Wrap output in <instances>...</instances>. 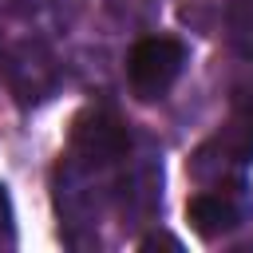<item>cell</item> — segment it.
I'll list each match as a JSON object with an SVG mask.
<instances>
[{
	"label": "cell",
	"mask_w": 253,
	"mask_h": 253,
	"mask_svg": "<svg viewBox=\"0 0 253 253\" xmlns=\"http://www.w3.org/2000/svg\"><path fill=\"white\" fill-rule=\"evenodd\" d=\"M0 75L20 107H40L59 87V59L40 36H20L0 47Z\"/></svg>",
	"instance_id": "2"
},
{
	"label": "cell",
	"mask_w": 253,
	"mask_h": 253,
	"mask_svg": "<svg viewBox=\"0 0 253 253\" xmlns=\"http://www.w3.org/2000/svg\"><path fill=\"white\" fill-rule=\"evenodd\" d=\"M130 150V134L123 126V119L111 107H83L71 123V158L103 170L119 158H126Z\"/></svg>",
	"instance_id": "4"
},
{
	"label": "cell",
	"mask_w": 253,
	"mask_h": 253,
	"mask_svg": "<svg viewBox=\"0 0 253 253\" xmlns=\"http://www.w3.org/2000/svg\"><path fill=\"white\" fill-rule=\"evenodd\" d=\"M16 4H20V0H0V12H12Z\"/></svg>",
	"instance_id": "10"
},
{
	"label": "cell",
	"mask_w": 253,
	"mask_h": 253,
	"mask_svg": "<svg viewBox=\"0 0 253 253\" xmlns=\"http://www.w3.org/2000/svg\"><path fill=\"white\" fill-rule=\"evenodd\" d=\"M225 28H229L233 47L245 59H253V0H233L225 8Z\"/></svg>",
	"instance_id": "6"
},
{
	"label": "cell",
	"mask_w": 253,
	"mask_h": 253,
	"mask_svg": "<svg viewBox=\"0 0 253 253\" xmlns=\"http://www.w3.org/2000/svg\"><path fill=\"white\" fill-rule=\"evenodd\" d=\"M249 194H245V182H221V186H202L190 202H186V221L198 237L213 241V237H225L229 229L245 225L249 221Z\"/></svg>",
	"instance_id": "5"
},
{
	"label": "cell",
	"mask_w": 253,
	"mask_h": 253,
	"mask_svg": "<svg viewBox=\"0 0 253 253\" xmlns=\"http://www.w3.org/2000/svg\"><path fill=\"white\" fill-rule=\"evenodd\" d=\"M0 245H12V202L4 182H0Z\"/></svg>",
	"instance_id": "8"
},
{
	"label": "cell",
	"mask_w": 253,
	"mask_h": 253,
	"mask_svg": "<svg viewBox=\"0 0 253 253\" xmlns=\"http://www.w3.org/2000/svg\"><path fill=\"white\" fill-rule=\"evenodd\" d=\"M103 8L123 24H146L158 12V0H103Z\"/></svg>",
	"instance_id": "7"
},
{
	"label": "cell",
	"mask_w": 253,
	"mask_h": 253,
	"mask_svg": "<svg viewBox=\"0 0 253 253\" xmlns=\"http://www.w3.org/2000/svg\"><path fill=\"white\" fill-rule=\"evenodd\" d=\"M182 67H186V43L178 36H146L130 47L126 79L142 103H154L178 83Z\"/></svg>",
	"instance_id": "3"
},
{
	"label": "cell",
	"mask_w": 253,
	"mask_h": 253,
	"mask_svg": "<svg viewBox=\"0 0 253 253\" xmlns=\"http://www.w3.org/2000/svg\"><path fill=\"white\" fill-rule=\"evenodd\" d=\"M138 245H142V249H154V245H170V249H182V241H178V237H170V233H146Z\"/></svg>",
	"instance_id": "9"
},
{
	"label": "cell",
	"mask_w": 253,
	"mask_h": 253,
	"mask_svg": "<svg viewBox=\"0 0 253 253\" xmlns=\"http://www.w3.org/2000/svg\"><path fill=\"white\" fill-rule=\"evenodd\" d=\"M249 158H253V83L233 91L221 130L194 150L186 170L198 186H221V182H237Z\"/></svg>",
	"instance_id": "1"
}]
</instances>
